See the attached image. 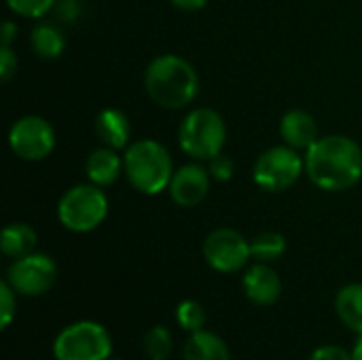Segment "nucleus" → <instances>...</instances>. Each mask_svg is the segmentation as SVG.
<instances>
[{
  "mask_svg": "<svg viewBox=\"0 0 362 360\" xmlns=\"http://www.w3.org/2000/svg\"><path fill=\"white\" fill-rule=\"evenodd\" d=\"M305 172L322 191H346L362 176V149L348 136L318 138L305 155Z\"/></svg>",
  "mask_w": 362,
  "mask_h": 360,
  "instance_id": "obj_1",
  "label": "nucleus"
},
{
  "mask_svg": "<svg viewBox=\"0 0 362 360\" xmlns=\"http://www.w3.org/2000/svg\"><path fill=\"white\" fill-rule=\"evenodd\" d=\"M144 85L153 102L163 108H185L197 95V72L178 55L155 57L144 74Z\"/></svg>",
  "mask_w": 362,
  "mask_h": 360,
  "instance_id": "obj_2",
  "label": "nucleus"
},
{
  "mask_svg": "<svg viewBox=\"0 0 362 360\" xmlns=\"http://www.w3.org/2000/svg\"><path fill=\"white\" fill-rule=\"evenodd\" d=\"M123 168L129 182L146 195H157L168 189L174 176L170 153L155 140L134 142L125 153Z\"/></svg>",
  "mask_w": 362,
  "mask_h": 360,
  "instance_id": "obj_3",
  "label": "nucleus"
},
{
  "mask_svg": "<svg viewBox=\"0 0 362 360\" xmlns=\"http://www.w3.org/2000/svg\"><path fill=\"white\" fill-rule=\"evenodd\" d=\"M227 127L223 117L212 108L191 110L178 129L180 149L193 159H212L223 151Z\"/></svg>",
  "mask_w": 362,
  "mask_h": 360,
  "instance_id": "obj_4",
  "label": "nucleus"
},
{
  "mask_svg": "<svg viewBox=\"0 0 362 360\" xmlns=\"http://www.w3.org/2000/svg\"><path fill=\"white\" fill-rule=\"evenodd\" d=\"M112 339L106 327L93 320H81L62 329L53 342L55 360H108Z\"/></svg>",
  "mask_w": 362,
  "mask_h": 360,
  "instance_id": "obj_5",
  "label": "nucleus"
},
{
  "mask_svg": "<svg viewBox=\"0 0 362 360\" xmlns=\"http://www.w3.org/2000/svg\"><path fill=\"white\" fill-rule=\"evenodd\" d=\"M106 214L108 199L98 185H76L68 189L57 204L59 223L74 233H87L95 229Z\"/></svg>",
  "mask_w": 362,
  "mask_h": 360,
  "instance_id": "obj_6",
  "label": "nucleus"
},
{
  "mask_svg": "<svg viewBox=\"0 0 362 360\" xmlns=\"http://www.w3.org/2000/svg\"><path fill=\"white\" fill-rule=\"evenodd\" d=\"M303 172V159L293 146L267 149L255 163V182L265 191H284L293 187Z\"/></svg>",
  "mask_w": 362,
  "mask_h": 360,
  "instance_id": "obj_7",
  "label": "nucleus"
},
{
  "mask_svg": "<svg viewBox=\"0 0 362 360\" xmlns=\"http://www.w3.org/2000/svg\"><path fill=\"white\" fill-rule=\"evenodd\" d=\"M57 278V265L47 255H25L21 259H15V263L6 272V282L15 289L17 295L25 297H38L47 293Z\"/></svg>",
  "mask_w": 362,
  "mask_h": 360,
  "instance_id": "obj_8",
  "label": "nucleus"
},
{
  "mask_svg": "<svg viewBox=\"0 0 362 360\" xmlns=\"http://www.w3.org/2000/svg\"><path fill=\"white\" fill-rule=\"evenodd\" d=\"M250 257V242L235 229H214L204 242V259L214 272L221 274L240 272Z\"/></svg>",
  "mask_w": 362,
  "mask_h": 360,
  "instance_id": "obj_9",
  "label": "nucleus"
},
{
  "mask_svg": "<svg viewBox=\"0 0 362 360\" xmlns=\"http://www.w3.org/2000/svg\"><path fill=\"white\" fill-rule=\"evenodd\" d=\"M8 144L17 157L25 161H40L53 151L55 132L42 117L28 115L13 123L8 132Z\"/></svg>",
  "mask_w": 362,
  "mask_h": 360,
  "instance_id": "obj_10",
  "label": "nucleus"
},
{
  "mask_svg": "<svg viewBox=\"0 0 362 360\" xmlns=\"http://www.w3.org/2000/svg\"><path fill=\"white\" fill-rule=\"evenodd\" d=\"M208 189H210V172L197 163L182 166L178 172H174L170 180V195L182 208H193L199 202H204Z\"/></svg>",
  "mask_w": 362,
  "mask_h": 360,
  "instance_id": "obj_11",
  "label": "nucleus"
},
{
  "mask_svg": "<svg viewBox=\"0 0 362 360\" xmlns=\"http://www.w3.org/2000/svg\"><path fill=\"white\" fill-rule=\"evenodd\" d=\"M242 286H244L246 297L257 306H274L282 295L280 276L261 261L248 267V272L244 274Z\"/></svg>",
  "mask_w": 362,
  "mask_h": 360,
  "instance_id": "obj_12",
  "label": "nucleus"
},
{
  "mask_svg": "<svg viewBox=\"0 0 362 360\" xmlns=\"http://www.w3.org/2000/svg\"><path fill=\"white\" fill-rule=\"evenodd\" d=\"M280 134L282 140L293 149H310L320 136H318V123L316 119L305 110H288L280 121Z\"/></svg>",
  "mask_w": 362,
  "mask_h": 360,
  "instance_id": "obj_13",
  "label": "nucleus"
},
{
  "mask_svg": "<svg viewBox=\"0 0 362 360\" xmlns=\"http://www.w3.org/2000/svg\"><path fill=\"white\" fill-rule=\"evenodd\" d=\"M95 134L104 146L115 149V151L123 149L129 140V134H132V125H129L127 115L123 110H117V108H104L95 117Z\"/></svg>",
  "mask_w": 362,
  "mask_h": 360,
  "instance_id": "obj_14",
  "label": "nucleus"
},
{
  "mask_svg": "<svg viewBox=\"0 0 362 360\" xmlns=\"http://www.w3.org/2000/svg\"><path fill=\"white\" fill-rule=\"evenodd\" d=\"M182 356L185 360H231L227 344L216 333H210L206 329L195 331L187 337Z\"/></svg>",
  "mask_w": 362,
  "mask_h": 360,
  "instance_id": "obj_15",
  "label": "nucleus"
},
{
  "mask_svg": "<svg viewBox=\"0 0 362 360\" xmlns=\"http://www.w3.org/2000/svg\"><path fill=\"white\" fill-rule=\"evenodd\" d=\"M121 168H123V161L119 159V155L115 153V149H108V146L93 151L87 157V163H85V170H87L89 180L93 185H98V187L112 185L119 178Z\"/></svg>",
  "mask_w": 362,
  "mask_h": 360,
  "instance_id": "obj_16",
  "label": "nucleus"
},
{
  "mask_svg": "<svg viewBox=\"0 0 362 360\" xmlns=\"http://www.w3.org/2000/svg\"><path fill=\"white\" fill-rule=\"evenodd\" d=\"M36 231L25 223H13L2 229L0 236V250L11 259H21L25 255H32L36 248Z\"/></svg>",
  "mask_w": 362,
  "mask_h": 360,
  "instance_id": "obj_17",
  "label": "nucleus"
},
{
  "mask_svg": "<svg viewBox=\"0 0 362 360\" xmlns=\"http://www.w3.org/2000/svg\"><path fill=\"white\" fill-rule=\"evenodd\" d=\"M335 312L339 320L352 329L354 333H362V284L354 282L344 286L335 297Z\"/></svg>",
  "mask_w": 362,
  "mask_h": 360,
  "instance_id": "obj_18",
  "label": "nucleus"
},
{
  "mask_svg": "<svg viewBox=\"0 0 362 360\" xmlns=\"http://www.w3.org/2000/svg\"><path fill=\"white\" fill-rule=\"evenodd\" d=\"M30 42H32V49L45 57V59H55L64 53V47H66V38H64V32L51 23V21H40L34 25L32 34H30Z\"/></svg>",
  "mask_w": 362,
  "mask_h": 360,
  "instance_id": "obj_19",
  "label": "nucleus"
},
{
  "mask_svg": "<svg viewBox=\"0 0 362 360\" xmlns=\"http://www.w3.org/2000/svg\"><path fill=\"white\" fill-rule=\"evenodd\" d=\"M284 250H286V240L278 231H263L250 242V252L261 263L280 259L284 255Z\"/></svg>",
  "mask_w": 362,
  "mask_h": 360,
  "instance_id": "obj_20",
  "label": "nucleus"
},
{
  "mask_svg": "<svg viewBox=\"0 0 362 360\" xmlns=\"http://www.w3.org/2000/svg\"><path fill=\"white\" fill-rule=\"evenodd\" d=\"M146 356L153 360H168L172 354V335L165 327H153L142 339Z\"/></svg>",
  "mask_w": 362,
  "mask_h": 360,
  "instance_id": "obj_21",
  "label": "nucleus"
},
{
  "mask_svg": "<svg viewBox=\"0 0 362 360\" xmlns=\"http://www.w3.org/2000/svg\"><path fill=\"white\" fill-rule=\"evenodd\" d=\"M176 320H178V327L189 333L202 331L206 325V310L202 303H197L193 299H185L176 308Z\"/></svg>",
  "mask_w": 362,
  "mask_h": 360,
  "instance_id": "obj_22",
  "label": "nucleus"
},
{
  "mask_svg": "<svg viewBox=\"0 0 362 360\" xmlns=\"http://www.w3.org/2000/svg\"><path fill=\"white\" fill-rule=\"evenodd\" d=\"M57 0H6L8 8L21 17H42L55 6Z\"/></svg>",
  "mask_w": 362,
  "mask_h": 360,
  "instance_id": "obj_23",
  "label": "nucleus"
},
{
  "mask_svg": "<svg viewBox=\"0 0 362 360\" xmlns=\"http://www.w3.org/2000/svg\"><path fill=\"white\" fill-rule=\"evenodd\" d=\"M15 289L4 280L0 284V329L6 331L8 325L13 323L15 318V312H17V299H15Z\"/></svg>",
  "mask_w": 362,
  "mask_h": 360,
  "instance_id": "obj_24",
  "label": "nucleus"
},
{
  "mask_svg": "<svg viewBox=\"0 0 362 360\" xmlns=\"http://www.w3.org/2000/svg\"><path fill=\"white\" fill-rule=\"evenodd\" d=\"M208 161H210L208 172H210V176H212L214 180L225 182V180H229V178L233 176V159H231V157L218 153V155H214V157L208 159Z\"/></svg>",
  "mask_w": 362,
  "mask_h": 360,
  "instance_id": "obj_25",
  "label": "nucleus"
},
{
  "mask_svg": "<svg viewBox=\"0 0 362 360\" xmlns=\"http://www.w3.org/2000/svg\"><path fill=\"white\" fill-rule=\"evenodd\" d=\"M81 15V6L78 0H59L55 2V17L62 23H74Z\"/></svg>",
  "mask_w": 362,
  "mask_h": 360,
  "instance_id": "obj_26",
  "label": "nucleus"
},
{
  "mask_svg": "<svg viewBox=\"0 0 362 360\" xmlns=\"http://www.w3.org/2000/svg\"><path fill=\"white\" fill-rule=\"evenodd\" d=\"M308 360H354V356L341 346H320L310 354Z\"/></svg>",
  "mask_w": 362,
  "mask_h": 360,
  "instance_id": "obj_27",
  "label": "nucleus"
},
{
  "mask_svg": "<svg viewBox=\"0 0 362 360\" xmlns=\"http://www.w3.org/2000/svg\"><path fill=\"white\" fill-rule=\"evenodd\" d=\"M15 72H17V55L13 53L11 47H2L0 49V81L8 83Z\"/></svg>",
  "mask_w": 362,
  "mask_h": 360,
  "instance_id": "obj_28",
  "label": "nucleus"
},
{
  "mask_svg": "<svg viewBox=\"0 0 362 360\" xmlns=\"http://www.w3.org/2000/svg\"><path fill=\"white\" fill-rule=\"evenodd\" d=\"M15 36H17V25L13 21H4V25H2V47H11Z\"/></svg>",
  "mask_w": 362,
  "mask_h": 360,
  "instance_id": "obj_29",
  "label": "nucleus"
},
{
  "mask_svg": "<svg viewBox=\"0 0 362 360\" xmlns=\"http://www.w3.org/2000/svg\"><path fill=\"white\" fill-rule=\"evenodd\" d=\"M170 2H172L174 6L182 8V11H197V8L206 6L208 0H170Z\"/></svg>",
  "mask_w": 362,
  "mask_h": 360,
  "instance_id": "obj_30",
  "label": "nucleus"
},
{
  "mask_svg": "<svg viewBox=\"0 0 362 360\" xmlns=\"http://www.w3.org/2000/svg\"><path fill=\"white\" fill-rule=\"evenodd\" d=\"M352 356H354V360H362V333H358V337H356V342H354Z\"/></svg>",
  "mask_w": 362,
  "mask_h": 360,
  "instance_id": "obj_31",
  "label": "nucleus"
},
{
  "mask_svg": "<svg viewBox=\"0 0 362 360\" xmlns=\"http://www.w3.org/2000/svg\"><path fill=\"white\" fill-rule=\"evenodd\" d=\"M148 360H153V359H148Z\"/></svg>",
  "mask_w": 362,
  "mask_h": 360,
  "instance_id": "obj_32",
  "label": "nucleus"
}]
</instances>
